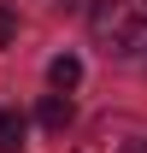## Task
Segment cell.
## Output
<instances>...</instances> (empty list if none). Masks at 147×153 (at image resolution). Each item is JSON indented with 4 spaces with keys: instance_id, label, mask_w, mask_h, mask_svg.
I'll return each instance as SVG.
<instances>
[{
    "instance_id": "6da1fadb",
    "label": "cell",
    "mask_w": 147,
    "mask_h": 153,
    "mask_svg": "<svg viewBox=\"0 0 147 153\" xmlns=\"http://www.w3.org/2000/svg\"><path fill=\"white\" fill-rule=\"evenodd\" d=\"M88 30L118 59L147 53V0H94L88 6Z\"/></svg>"
},
{
    "instance_id": "7a4b0ae2",
    "label": "cell",
    "mask_w": 147,
    "mask_h": 153,
    "mask_svg": "<svg viewBox=\"0 0 147 153\" xmlns=\"http://www.w3.org/2000/svg\"><path fill=\"white\" fill-rule=\"evenodd\" d=\"M36 118H41V130H71V118H76V106H71V94H47V100H41V106H36Z\"/></svg>"
},
{
    "instance_id": "3957f363",
    "label": "cell",
    "mask_w": 147,
    "mask_h": 153,
    "mask_svg": "<svg viewBox=\"0 0 147 153\" xmlns=\"http://www.w3.org/2000/svg\"><path fill=\"white\" fill-rule=\"evenodd\" d=\"M47 82H53V94H71L76 82H82V59H76V53H59L53 65H47Z\"/></svg>"
},
{
    "instance_id": "277c9868",
    "label": "cell",
    "mask_w": 147,
    "mask_h": 153,
    "mask_svg": "<svg viewBox=\"0 0 147 153\" xmlns=\"http://www.w3.org/2000/svg\"><path fill=\"white\" fill-rule=\"evenodd\" d=\"M18 147H24V118L0 112V153H18Z\"/></svg>"
},
{
    "instance_id": "5b68a950",
    "label": "cell",
    "mask_w": 147,
    "mask_h": 153,
    "mask_svg": "<svg viewBox=\"0 0 147 153\" xmlns=\"http://www.w3.org/2000/svg\"><path fill=\"white\" fill-rule=\"evenodd\" d=\"M12 36H18V12L0 6V47H12Z\"/></svg>"
}]
</instances>
